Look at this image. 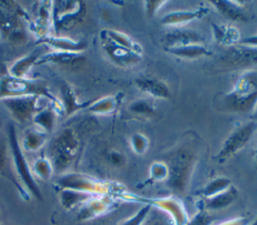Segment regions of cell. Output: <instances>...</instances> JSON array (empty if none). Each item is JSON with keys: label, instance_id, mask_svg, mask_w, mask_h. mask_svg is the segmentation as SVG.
<instances>
[{"label": "cell", "instance_id": "obj_35", "mask_svg": "<svg viewBox=\"0 0 257 225\" xmlns=\"http://www.w3.org/2000/svg\"><path fill=\"white\" fill-rule=\"evenodd\" d=\"M131 146L136 154H144L149 148V140L145 135L136 133L131 138Z\"/></svg>", "mask_w": 257, "mask_h": 225}, {"label": "cell", "instance_id": "obj_29", "mask_svg": "<svg viewBox=\"0 0 257 225\" xmlns=\"http://www.w3.org/2000/svg\"><path fill=\"white\" fill-rule=\"evenodd\" d=\"M231 187V181L228 178L225 177H218L210 181L201 191L200 195L203 197V199L212 198L226 190H228Z\"/></svg>", "mask_w": 257, "mask_h": 225}, {"label": "cell", "instance_id": "obj_38", "mask_svg": "<svg viewBox=\"0 0 257 225\" xmlns=\"http://www.w3.org/2000/svg\"><path fill=\"white\" fill-rule=\"evenodd\" d=\"M166 4V1H146L145 2V8L148 16H154L156 12Z\"/></svg>", "mask_w": 257, "mask_h": 225}, {"label": "cell", "instance_id": "obj_20", "mask_svg": "<svg viewBox=\"0 0 257 225\" xmlns=\"http://www.w3.org/2000/svg\"><path fill=\"white\" fill-rule=\"evenodd\" d=\"M58 115L59 113L54 107V105L49 103V105L40 108L35 114V116L32 119L33 127L49 135L54 129Z\"/></svg>", "mask_w": 257, "mask_h": 225}, {"label": "cell", "instance_id": "obj_26", "mask_svg": "<svg viewBox=\"0 0 257 225\" xmlns=\"http://www.w3.org/2000/svg\"><path fill=\"white\" fill-rule=\"evenodd\" d=\"M237 197V190L230 187L228 190L208 199H204L205 210H220L231 205Z\"/></svg>", "mask_w": 257, "mask_h": 225}, {"label": "cell", "instance_id": "obj_4", "mask_svg": "<svg viewBox=\"0 0 257 225\" xmlns=\"http://www.w3.org/2000/svg\"><path fill=\"white\" fill-rule=\"evenodd\" d=\"M26 21L29 17L17 3L0 1V33L5 40L14 44L25 42Z\"/></svg>", "mask_w": 257, "mask_h": 225}, {"label": "cell", "instance_id": "obj_34", "mask_svg": "<svg viewBox=\"0 0 257 225\" xmlns=\"http://www.w3.org/2000/svg\"><path fill=\"white\" fill-rule=\"evenodd\" d=\"M150 176L154 181H164L170 177V169L166 163L155 162L151 166Z\"/></svg>", "mask_w": 257, "mask_h": 225}, {"label": "cell", "instance_id": "obj_11", "mask_svg": "<svg viewBox=\"0 0 257 225\" xmlns=\"http://www.w3.org/2000/svg\"><path fill=\"white\" fill-rule=\"evenodd\" d=\"M100 43L106 55L117 65L128 66L141 60V54L113 43L102 32H100Z\"/></svg>", "mask_w": 257, "mask_h": 225}, {"label": "cell", "instance_id": "obj_6", "mask_svg": "<svg viewBox=\"0 0 257 225\" xmlns=\"http://www.w3.org/2000/svg\"><path fill=\"white\" fill-rule=\"evenodd\" d=\"M59 190H73L93 196H110L113 186L82 173H64L55 182Z\"/></svg>", "mask_w": 257, "mask_h": 225}, {"label": "cell", "instance_id": "obj_39", "mask_svg": "<svg viewBox=\"0 0 257 225\" xmlns=\"http://www.w3.org/2000/svg\"><path fill=\"white\" fill-rule=\"evenodd\" d=\"M219 225H250V222L247 218L238 217V218H234V219L224 221V222L220 223Z\"/></svg>", "mask_w": 257, "mask_h": 225}, {"label": "cell", "instance_id": "obj_13", "mask_svg": "<svg viewBox=\"0 0 257 225\" xmlns=\"http://www.w3.org/2000/svg\"><path fill=\"white\" fill-rule=\"evenodd\" d=\"M140 201H145L147 204L151 206H156L158 208L163 209L167 213H169L175 225H187L189 222L188 214L182 204L181 201L174 197H167V198H159V199H143L138 198Z\"/></svg>", "mask_w": 257, "mask_h": 225}, {"label": "cell", "instance_id": "obj_17", "mask_svg": "<svg viewBox=\"0 0 257 225\" xmlns=\"http://www.w3.org/2000/svg\"><path fill=\"white\" fill-rule=\"evenodd\" d=\"M0 175L6 177L9 179L15 187L18 189L19 193L22 195L23 198L26 200L29 199V194L25 190V188L22 186L20 181L18 180L13 166H12V161H11V156H10V150L9 146H7L5 143H0Z\"/></svg>", "mask_w": 257, "mask_h": 225}, {"label": "cell", "instance_id": "obj_16", "mask_svg": "<svg viewBox=\"0 0 257 225\" xmlns=\"http://www.w3.org/2000/svg\"><path fill=\"white\" fill-rule=\"evenodd\" d=\"M44 53L45 52L42 49H40V47H38L33 51L23 55L22 57L16 59L13 63H11V65L8 68L7 74L12 77H18V78L26 77L30 69L34 65H37L38 60Z\"/></svg>", "mask_w": 257, "mask_h": 225}, {"label": "cell", "instance_id": "obj_9", "mask_svg": "<svg viewBox=\"0 0 257 225\" xmlns=\"http://www.w3.org/2000/svg\"><path fill=\"white\" fill-rule=\"evenodd\" d=\"M255 131H256L255 122H250L238 127L225 140L221 150L219 151V153L216 155L215 158L221 162L235 155L237 152H239L242 148H244L247 145L251 137L254 135Z\"/></svg>", "mask_w": 257, "mask_h": 225}, {"label": "cell", "instance_id": "obj_43", "mask_svg": "<svg viewBox=\"0 0 257 225\" xmlns=\"http://www.w3.org/2000/svg\"><path fill=\"white\" fill-rule=\"evenodd\" d=\"M250 225H257V217H256V219H255V221L252 223V224H250Z\"/></svg>", "mask_w": 257, "mask_h": 225}, {"label": "cell", "instance_id": "obj_41", "mask_svg": "<svg viewBox=\"0 0 257 225\" xmlns=\"http://www.w3.org/2000/svg\"><path fill=\"white\" fill-rule=\"evenodd\" d=\"M110 159H111V162L112 163H114V164H116V165H119V164H121L122 163V156L120 155V154H118V153H112L111 155H110Z\"/></svg>", "mask_w": 257, "mask_h": 225}, {"label": "cell", "instance_id": "obj_7", "mask_svg": "<svg viewBox=\"0 0 257 225\" xmlns=\"http://www.w3.org/2000/svg\"><path fill=\"white\" fill-rule=\"evenodd\" d=\"M85 5L80 1H53L52 23L57 33L68 30L82 21Z\"/></svg>", "mask_w": 257, "mask_h": 225}, {"label": "cell", "instance_id": "obj_10", "mask_svg": "<svg viewBox=\"0 0 257 225\" xmlns=\"http://www.w3.org/2000/svg\"><path fill=\"white\" fill-rule=\"evenodd\" d=\"M52 4L53 1H42L36 3V12L34 18H29V28L38 39L49 35L52 23Z\"/></svg>", "mask_w": 257, "mask_h": 225}, {"label": "cell", "instance_id": "obj_23", "mask_svg": "<svg viewBox=\"0 0 257 225\" xmlns=\"http://www.w3.org/2000/svg\"><path fill=\"white\" fill-rule=\"evenodd\" d=\"M47 138H48L47 134L32 127L25 131L20 145H21V148L24 149L25 151L37 152L46 144Z\"/></svg>", "mask_w": 257, "mask_h": 225}, {"label": "cell", "instance_id": "obj_15", "mask_svg": "<svg viewBox=\"0 0 257 225\" xmlns=\"http://www.w3.org/2000/svg\"><path fill=\"white\" fill-rule=\"evenodd\" d=\"M83 56L81 53L77 52H63V51H53L50 50L45 52L37 62L40 64H54L59 67L74 68L80 66L83 63Z\"/></svg>", "mask_w": 257, "mask_h": 225}, {"label": "cell", "instance_id": "obj_36", "mask_svg": "<svg viewBox=\"0 0 257 225\" xmlns=\"http://www.w3.org/2000/svg\"><path fill=\"white\" fill-rule=\"evenodd\" d=\"M150 209H151V205L146 204L134 216L124 220L120 225H142L143 222L146 220V218L150 212Z\"/></svg>", "mask_w": 257, "mask_h": 225}, {"label": "cell", "instance_id": "obj_8", "mask_svg": "<svg viewBox=\"0 0 257 225\" xmlns=\"http://www.w3.org/2000/svg\"><path fill=\"white\" fill-rule=\"evenodd\" d=\"M39 98L35 95L13 96L0 99V102L17 123L26 124L32 122L33 117L40 109Z\"/></svg>", "mask_w": 257, "mask_h": 225}, {"label": "cell", "instance_id": "obj_22", "mask_svg": "<svg viewBox=\"0 0 257 225\" xmlns=\"http://www.w3.org/2000/svg\"><path fill=\"white\" fill-rule=\"evenodd\" d=\"M166 47L184 46L188 44H203L200 34L191 30H177L166 35Z\"/></svg>", "mask_w": 257, "mask_h": 225}, {"label": "cell", "instance_id": "obj_44", "mask_svg": "<svg viewBox=\"0 0 257 225\" xmlns=\"http://www.w3.org/2000/svg\"><path fill=\"white\" fill-rule=\"evenodd\" d=\"M256 165H257V154H256Z\"/></svg>", "mask_w": 257, "mask_h": 225}, {"label": "cell", "instance_id": "obj_5", "mask_svg": "<svg viewBox=\"0 0 257 225\" xmlns=\"http://www.w3.org/2000/svg\"><path fill=\"white\" fill-rule=\"evenodd\" d=\"M8 144L12 166L18 180L28 194H32L34 198L41 200L40 189L34 180L32 170L23 154V149L17 139V134L13 125L8 127Z\"/></svg>", "mask_w": 257, "mask_h": 225}, {"label": "cell", "instance_id": "obj_21", "mask_svg": "<svg viewBox=\"0 0 257 225\" xmlns=\"http://www.w3.org/2000/svg\"><path fill=\"white\" fill-rule=\"evenodd\" d=\"M137 86L147 94L157 98H169L170 89L162 80L153 77H140L135 80Z\"/></svg>", "mask_w": 257, "mask_h": 225}, {"label": "cell", "instance_id": "obj_19", "mask_svg": "<svg viewBox=\"0 0 257 225\" xmlns=\"http://www.w3.org/2000/svg\"><path fill=\"white\" fill-rule=\"evenodd\" d=\"M61 95L59 97V100L61 102L62 106V114L66 116H71L75 114L76 111L85 108L90 101L87 102H80L78 100V97L73 89V87L68 84L67 82H63L60 89Z\"/></svg>", "mask_w": 257, "mask_h": 225}, {"label": "cell", "instance_id": "obj_24", "mask_svg": "<svg viewBox=\"0 0 257 225\" xmlns=\"http://www.w3.org/2000/svg\"><path fill=\"white\" fill-rule=\"evenodd\" d=\"M118 103V95H106L90 101L85 109L93 115H108L116 109Z\"/></svg>", "mask_w": 257, "mask_h": 225}, {"label": "cell", "instance_id": "obj_40", "mask_svg": "<svg viewBox=\"0 0 257 225\" xmlns=\"http://www.w3.org/2000/svg\"><path fill=\"white\" fill-rule=\"evenodd\" d=\"M240 44L250 46V47H257V34L254 36H249L240 41Z\"/></svg>", "mask_w": 257, "mask_h": 225}, {"label": "cell", "instance_id": "obj_1", "mask_svg": "<svg viewBox=\"0 0 257 225\" xmlns=\"http://www.w3.org/2000/svg\"><path fill=\"white\" fill-rule=\"evenodd\" d=\"M26 95L45 97L49 100V103L54 105L59 115L62 114V106L59 97H56L52 94L44 81L38 79H30L27 77H12L8 74L0 78V99Z\"/></svg>", "mask_w": 257, "mask_h": 225}, {"label": "cell", "instance_id": "obj_12", "mask_svg": "<svg viewBox=\"0 0 257 225\" xmlns=\"http://www.w3.org/2000/svg\"><path fill=\"white\" fill-rule=\"evenodd\" d=\"M113 206L110 196H92L84 202L77 212V218L81 221L93 219L107 213Z\"/></svg>", "mask_w": 257, "mask_h": 225}, {"label": "cell", "instance_id": "obj_28", "mask_svg": "<svg viewBox=\"0 0 257 225\" xmlns=\"http://www.w3.org/2000/svg\"><path fill=\"white\" fill-rule=\"evenodd\" d=\"M109 40H111L113 43L122 46L124 48H127L132 51H135L139 54L142 55L143 53V48L142 46L136 42L135 40H133L128 35H126L125 33H122L120 31H116L113 29H104L101 31Z\"/></svg>", "mask_w": 257, "mask_h": 225}, {"label": "cell", "instance_id": "obj_3", "mask_svg": "<svg viewBox=\"0 0 257 225\" xmlns=\"http://www.w3.org/2000/svg\"><path fill=\"white\" fill-rule=\"evenodd\" d=\"M79 140L74 131L71 129H63L59 132L49 144L47 157L54 171L64 174L65 171L74 161L79 151Z\"/></svg>", "mask_w": 257, "mask_h": 225}, {"label": "cell", "instance_id": "obj_32", "mask_svg": "<svg viewBox=\"0 0 257 225\" xmlns=\"http://www.w3.org/2000/svg\"><path fill=\"white\" fill-rule=\"evenodd\" d=\"M214 25V34L218 42L222 44H232L239 40V32L235 28L228 26H218Z\"/></svg>", "mask_w": 257, "mask_h": 225}, {"label": "cell", "instance_id": "obj_18", "mask_svg": "<svg viewBox=\"0 0 257 225\" xmlns=\"http://www.w3.org/2000/svg\"><path fill=\"white\" fill-rule=\"evenodd\" d=\"M209 9L206 7H200L194 10H178L167 13L161 20L164 25L176 26L192 22L196 19H201L207 15Z\"/></svg>", "mask_w": 257, "mask_h": 225}, {"label": "cell", "instance_id": "obj_42", "mask_svg": "<svg viewBox=\"0 0 257 225\" xmlns=\"http://www.w3.org/2000/svg\"><path fill=\"white\" fill-rule=\"evenodd\" d=\"M251 118H252L254 121H255V120H257V105H256V107L254 108V111H253V114H252Z\"/></svg>", "mask_w": 257, "mask_h": 225}, {"label": "cell", "instance_id": "obj_33", "mask_svg": "<svg viewBox=\"0 0 257 225\" xmlns=\"http://www.w3.org/2000/svg\"><path fill=\"white\" fill-rule=\"evenodd\" d=\"M130 110L136 115H141L143 117H152L155 114V108L153 103L148 99H138L131 103Z\"/></svg>", "mask_w": 257, "mask_h": 225}, {"label": "cell", "instance_id": "obj_14", "mask_svg": "<svg viewBox=\"0 0 257 225\" xmlns=\"http://www.w3.org/2000/svg\"><path fill=\"white\" fill-rule=\"evenodd\" d=\"M37 44L50 48L53 51L77 52V53H81L86 47V43L82 40H75L67 36L52 35V34H49L41 39H38Z\"/></svg>", "mask_w": 257, "mask_h": 225}, {"label": "cell", "instance_id": "obj_30", "mask_svg": "<svg viewBox=\"0 0 257 225\" xmlns=\"http://www.w3.org/2000/svg\"><path fill=\"white\" fill-rule=\"evenodd\" d=\"M31 170L32 174L41 180H49L54 173V169L50 160L44 156L38 157L36 160H34L31 166Z\"/></svg>", "mask_w": 257, "mask_h": 225}, {"label": "cell", "instance_id": "obj_27", "mask_svg": "<svg viewBox=\"0 0 257 225\" xmlns=\"http://www.w3.org/2000/svg\"><path fill=\"white\" fill-rule=\"evenodd\" d=\"M93 195L81 193L73 190H59V201L62 207L66 210H73L79 208L84 202H86Z\"/></svg>", "mask_w": 257, "mask_h": 225}, {"label": "cell", "instance_id": "obj_37", "mask_svg": "<svg viewBox=\"0 0 257 225\" xmlns=\"http://www.w3.org/2000/svg\"><path fill=\"white\" fill-rule=\"evenodd\" d=\"M212 218L207 214V211L201 210L192 220H189L187 225H209Z\"/></svg>", "mask_w": 257, "mask_h": 225}, {"label": "cell", "instance_id": "obj_31", "mask_svg": "<svg viewBox=\"0 0 257 225\" xmlns=\"http://www.w3.org/2000/svg\"><path fill=\"white\" fill-rule=\"evenodd\" d=\"M213 4L222 12L224 15H226L228 18L233 20H244L245 15L242 12V9L240 7V3L236 2H228V1H215Z\"/></svg>", "mask_w": 257, "mask_h": 225}, {"label": "cell", "instance_id": "obj_2", "mask_svg": "<svg viewBox=\"0 0 257 225\" xmlns=\"http://www.w3.org/2000/svg\"><path fill=\"white\" fill-rule=\"evenodd\" d=\"M224 104L231 111L244 113L257 105V70L244 72L233 89L224 96Z\"/></svg>", "mask_w": 257, "mask_h": 225}, {"label": "cell", "instance_id": "obj_25", "mask_svg": "<svg viewBox=\"0 0 257 225\" xmlns=\"http://www.w3.org/2000/svg\"><path fill=\"white\" fill-rule=\"evenodd\" d=\"M165 48L168 52L183 58H198L202 56H209L212 54V52L204 44H188L184 46Z\"/></svg>", "mask_w": 257, "mask_h": 225}]
</instances>
